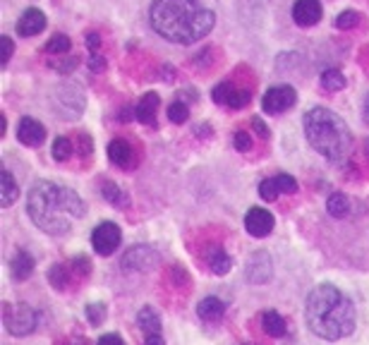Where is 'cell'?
<instances>
[{"mask_svg":"<svg viewBox=\"0 0 369 345\" xmlns=\"http://www.w3.org/2000/svg\"><path fill=\"white\" fill-rule=\"evenodd\" d=\"M276 180V187H278L281 194H292L297 192V180L292 175H288V172H281V175H274Z\"/></svg>","mask_w":369,"mask_h":345,"instance_id":"obj_30","label":"cell"},{"mask_svg":"<svg viewBox=\"0 0 369 345\" xmlns=\"http://www.w3.org/2000/svg\"><path fill=\"white\" fill-rule=\"evenodd\" d=\"M305 134L309 147L317 154H322L327 161L340 163V161H345L350 156L352 149L350 129L329 108L317 106L309 113H305Z\"/></svg>","mask_w":369,"mask_h":345,"instance_id":"obj_4","label":"cell"},{"mask_svg":"<svg viewBox=\"0 0 369 345\" xmlns=\"http://www.w3.org/2000/svg\"><path fill=\"white\" fill-rule=\"evenodd\" d=\"M297 101V94L292 86L288 84H281V86H271V89L264 94V101H262V108L269 113V115H278V113L288 111V108H292Z\"/></svg>","mask_w":369,"mask_h":345,"instance_id":"obj_7","label":"cell"},{"mask_svg":"<svg viewBox=\"0 0 369 345\" xmlns=\"http://www.w3.org/2000/svg\"><path fill=\"white\" fill-rule=\"evenodd\" d=\"M70 46H72V41H70L68 36H65V34H56L51 41L46 43V51L53 53V56H56V53L61 56V53H68L70 51Z\"/></svg>","mask_w":369,"mask_h":345,"instance_id":"obj_29","label":"cell"},{"mask_svg":"<svg viewBox=\"0 0 369 345\" xmlns=\"http://www.w3.org/2000/svg\"><path fill=\"white\" fill-rule=\"evenodd\" d=\"M86 46H89V51H91V53H96V51H99V46H101V36L91 31V34L86 36Z\"/></svg>","mask_w":369,"mask_h":345,"instance_id":"obj_41","label":"cell"},{"mask_svg":"<svg viewBox=\"0 0 369 345\" xmlns=\"http://www.w3.org/2000/svg\"><path fill=\"white\" fill-rule=\"evenodd\" d=\"M257 271L264 273V280L271 278V259H269V255H264V252H257V255L247 262V278L249 280H254Z\"/></svg>","mask_w":369,"mask_h":345,"instance_id":"obj_21","label":"cell"},{"mask_svg":"<svg viewBox=\"0 0 369 345\" xmlns=\"http://www.w3.org/2000/svg\"><path fill=\"white\" fill-rule=\"evenodd\" d=\"M187 115H189V111L182 101H173V104L168 106V120L175 122V125H182V122L187 120Z\"/></svg>","mask_w":369,"mask_h":345,"instance_id":"obj_26","label":"cell"},{"mask_svg":"<svg viewBox=\"0 0 369 345\" xmlns=\"http://www.w3.org/2000/svg\"><path fill=\"white\" fill-rule=\"evenodd\" d=\"M101 190H103V199L108 204H113V207H127V197H125V192L116 182H103Z\"/></svg>","mask_w":369,"mask_h":345,"instance_id":"obj_24","label":"cell"},{"mask_svg":"<svg viewBox=\"0 0 369 345\" xmlns=\"http://www.w3.org/2000/svg\"><path fill=\"white\" fill-rule=\"evenodd\" d=\"M3 316H5V326H8V331L13 336H29L39 326V314L29 305H17V307L5 305Z\"/></svg>","mask_w":369,"mask_h":345,"instance_id":"obj_5","label":"cell"},{"mask_svg":"<svg viewBox=\"0 0 369 345\" xmlns=\"http://www.w3.org/2000/svg\"><path fill=\"white\" fill-rule=\"evenodd\" d=\"M159 94H154V91H149V94L142 96V101L134 108V118H137L142 125H154L156 122V111H159Z\"/></svg>","mask_w":369,"mask_h":345,"instance_id":"obj_13","label":"cell"},{"mask_svg":"<svg viewBox=\"0 0 369 345\" xmlns=\"http://www.w3.org/2000/svg\"><path fill=\"white\" fill-rule=\"evenodd\" d=\"M96 345H125V341L118 336V333H106V336L99 338V343Z\"/></svg>","mask_w":369,"mask_h":345,"instance_id":"obj_40","label":"cell"},{"mask_svg":"<svg viewBox=\"0 0 369 345\" xmlns=\"http://www.w3.org/2000/svg\"><path fill=\"white\" fill-rule=\"evenodd\" d=\"M72 266H74V273L79 271V276H89L91 264H89V259H86V257H77V259L72 262Z\"/></svg>","mask_w":369,"mask_h":345,"instance_id":"obj_38","label":"cell"},{"mask_svg":"<svg viewBox=\"0 0 369 345\" xmlns=\"http://www.w3.org/2000/svg\"><path fill=\"white\" fill-rule=\"evenodd\" d=\"M305 319L314 336L324 341H340L355 328V305L336 285H317L307 295Z\"/></svg>","mask_w":369,"mask_h":345,"instance_id":"obj_3","label":"cell"},{"mask_svg":"<svg viewBox=\"0 0 369 345\" xmlns=\"http://www.w3.org/2000/svg\"><path fill=\"white\" fill-rule=\"evenodd\" d=\"M276 225L274 214L262 207H252L245 216V230L252 237H267Z\"/></svg>","mask_w":369,"mask_h":345,"instance_id":"obj_9","label":"cell"},{"mask_svg":"<svg viewBox=\"0 0 369 345\" xmlns=\"http://www.w3.org/2000/svg\"><path fill=\"white\" fill-rule=\"evenodd\" d=\"M197 314L202 316L204 321H219L221 316L226 314V305H223V302H221L219 298L209 295V298H204V300L197 305Z\"/></svg>","mask_w":369,"mask_h":345,"instance_id":"obj_17","label":"cell"},{"mask_svg":"<svg viewBox=\"0 0 369 345\" xmlns=\"http://www.w3.org/2000/svg\"><path fill=\"white\" fill-rule=\"evenodd\" d=\"M156 264H159V255L146 245L132 247V250H127V255L123 257V268H127V271L144 273V271H151Z\"/></svg>","mask_w":369,"mask_h":345,"instance_id":"obj_8","label":"cell"},{"mask_svg":"<svg viewBox=\"0 0 369 345\" xmlns=\"http://www.w3.org/2000/svg\"><path fill=\"white\" fill-rule=\"evenodd\" d=\"M46 29V15L36 8H29L22 13V17L17 22V34L19 36H36Z\"/></svg>","mask_w":369,"mask_h":345,"instance_id":"obj_12","label":"cell"},{"mask_svg":"<svg viewBox=\"0 0 369 345\" xmlns=\"http://www.w3.org/2000/svg\"><path fill=\"white\" fill-rule=\"evenodd\" d=\"M108 159L116 166H120V168H127V166L132 163V147H129L125 139H113V142L108 144Z\"/></svg>","mask_w":369,"mask_h":345,"instance_id":"obj_16","label":"cell"},{"mask_svg":"<svg viewBox=\"0 0 369 345\" xmlns=\"http://www.w3.org/2000/svg\"><path fill=\"white\" fill-rule=\"evenodd\" d=\"M120 240H123L120 225L111 223V220H103V223H99L91 230V247L101 257H111L120 247Z\"/></svg>","mask_w":369,"mask_h":345,"instance_id":"obj_6","label":"cell"},{"mask_svg":"<svg viewBox=\"0 0 369 345\" xmlns=\"http://www.w3.org/2000/svg\"><path fill=\"white\" fill-rule=\"evenodd\" d=\"M292 19L300 26H314L322 19V3L319 0H297L292 5Z\"/></svg>","mask_w":369,"mask_h":345,"instance_id":"obj_10","label":"cell"},{"mask_svg":"<svg viewBox=\"0 0 369 345\" xmlns=\"http://www.w3.org/2000/svg\"><path fill=\"white\" fill-rule=\"evenodd\" d=\"M230 91H233V84H228V82H223V84H219V86H214V101L216 104H221V106H226L228 104V96H230Z\"/></svg>","mask_w":369,"mask_h":345,"instance_id":"obj_36","label":"cell"},{"mask_svg":"<svg viewBox=\"0 0 369 345\" xmlns=\"http://www.w3.org/2000/svg\"><path fill=\"white\" fill-rule=\"evenodd\" d=\"M86 319H89V323H94V326L103 323V321H106V305H103V302L89 305V307H86Z\"/></svg>","mask_w":369,"mask_h":345,"instance_id":"obj_32","label":"cell"},{"mask_svg":"<svg viewBox=\"0 0 369 345\" xmlns=\"http://www.w3.org/2000/svg\"><path fill=\"white\" fill-rule=\"evenodd\" d=\"M48 280H51V285L56 290L68 288V283H70V268L65 266V264H53L51 271H48Z\"/></svg>","mask_w":369,"mask_h":345,"instance_id":"obj_25","label":"cell"},{"mask_svg":"<svg viewBox=\"0 0 369 345\" xmlns=\"http://www.w3.org/2000/svg\"><path fill=\"white\" fill-rule=\"evenodd\" d=\"M327 209H329V214L333 216V218H343V216H348V211H350V202H348V197H345V194L333 192L329 197V202H327Z\"/></svg>","mask_w":369,"mask_h":345,"instance_id":"obj_22","label":"cell"},{"mask_svg":"<svg viewBox=\"0 0 369 345\" xmlns=\"http://www.w3.org/2000/svg\"><path fill=\"white\" fill-rule=\"evenodd\" d=\"M362 118H365V122L369 125V94H367V99H365V106H362Z\"/></svg>","mask_w":369,"mask_h":345,"instance_id":"obj_44","label":"cell"},{"mask_svg":"<svg viewBox=\"0 0 369 345\" xmlns=\"http://www.w3.org/2000/svg\"><path fill=\"white\" fill-rule=\"evenodd\" d=\"M149 17L156 34L180 46L204 39L216 24L209 0H154Z\"/></svg>","mask_w":369,"mask_h":345,"instance_id":"obj_1","label":"cell"},{"mask_svg":"<svg viewBox=\"0 0 369 345\" xmlns=\"http://www.w3.org/2000/svg\"><path fill=\"white\" fill-rule=\"evenodd\" d=\"M144 345H166V341L161 333H151V336L144 338Z\"/></svg>","mask_w":369,"mask_h":345,"instance_id":"obj_42","label":"cell"},{"mask_svg":"<svg viewBox=\"0 0 369 345\" xmlns=\"http://www.w3.org/2000/svg\"><path fill=\"white\" fill-rule=\"evenodd\" d=\"M206 264H209V268L216 276H226L233 266V259L228 257V252L223 247H211L209 255H206Z\"/></svg>","mask_w":369,"mask_h":345,"instance_id":"obj_15","label":"cell"},{"mask_svg":"<svg viewBox=\"0 0 369 345\" xmlns=\"http://www.w3.org/2000/svg\"><path fill=\"white\" fill-rule=\"evenodd\" d=\"M233 144H235L237 151H249L252 149V137H249V132H245V129H237L235 137H233Z\"/></svg>","mask_w":369,"mask_h":345,"instance_id":"obj_35","label":"cell"},{"mask_svg":"<svg viewBox=\"0 0 369 345\" xmlns=\"http://www.w3.org/2000/svg\"><path fill=\"white\" fill-rule=\"evenodd\" d=\"M48 65H51L53 70H58V72L70 74L79 65V61H77V58H58V61H51Z\"/></svg>","mask_w":369,"mask_h":345,"instance_id":"obj_34","label":"cell"},{"mask_svg":"<svg viewBox=\"0 0 369 345\" xmlns=\"http://www.w3.org/2000/svg\"><path fill=\"white\" fill-rule=\"evenodd\" d=\"M137 323L144 331V336H151V333H161V316L154 307H142L137 312Z\"/></svg>","mask_w":369,"mask_h":345,"instance_id":"obj_19","label":"cell"},{"mask_svg":"<svg viewBox=\"0 0 369 345\" xmlns=\"http://www.w3.org/2000/svg\"><path fill=\"white\" fill-rule=\"evenodd\" d=\"M262 326H264V333H269L271 338H283L288 331V323L278 312H264Z\"/></svg>","mask_w":369,"mask_h":345,"instance_id":"obj_20","label":"cell"},{"mask_svg":"<svg viewBox=\"0 0 369 345\" xmlns=\"http://www.w3.org/2000/svg\"><path fill=\"white\" fill-rule=\"evenodd\" d=\"M70 154H72V142L68 137H58L53 142V159L56 161H68Z\"/></svg>","mask_w":369,"mask_h":345,"instance_id":"obj_28","label":"cell"},{"mask_svg":"<svg viewBox=\"0 0 369 345\" xmlns=\"http://www.w3.org/2000/svg\"><path fill=\"white\" fill-rule=\"evenodd\" d=\"M17 139L22 144H26V147H39L43 139H46V127H43L39 120L26 115V118H22L17 125Z\"/></svg>","mask_w":369,"mask_h":345,"instance_id":"obj_11","label":"cell"},{"mask_svg":"<svg viewBox=\"0 0 369 345\" xmlns=\"http://www.w3.org/2000/svg\"><path fill=\"white\" fill-rule=\"evenodd\" d=\"M252 127H254V129H257V132H259V137H264V139L269 137V129L264 127V122H262V120H257V118H254V120H252Z\"/></svg>","mask_w":369,"mask_h":345,"instance_id":"obj_43","label":"cell"},{"mask_svg":"<svg viewBox=\"0 0 369 345\" xmlns=\"http://www.w3.org/2000/svg\"><path fill=\"white\" fill-rule=\"evenodd\" d=\"M360 24V15L355 13V10H345V13L338 15V19H336V26L338 29H352V26Z\"/></svg>","mask_w":369,"mask_h":345,"instance_id":"obj_33","label":"cell"},{"mask_svg":"<svg viewBox=\"0 0 369 345\" xmlns=\"http://www.w3.org/2000/svg\"><path fill=\"white\" fill-rule=\"evenodd\" d=\"M26 211L36 228L48 235H65L77 218L86 214V204L77 192L58 182L41 180L29 190Z\"/></svg>","mask_w":369,"mask_h":345,"instance_id":"obj_2","label":"cell"},{"mask_svg":"<svg viewBox=\"0 0 369 345\" xmlns=\"http://www.w3.org/2000/svg\"><path fill=\"white\" fill-rule=\"evenodd\" d=\"M17 197H19V187H17V182H15L13 172L3 170L0 172V207L8 209Z\"/></svg>","mask_w":369,"mask_h":345,"instance_id":"obj_18","label":"cell"},{"mask_svg":"<svg viewBox=\"0 0 369 345\" xmlns=\"http://www.w3.org/2000/svg\"><path fill=\"white\" fill-rule=\"evenodd\" d=\"M0 46H3V56H0V65H8L10 63V58H13V51H15V46H13V39L10 36H0Z\"/></svg>","mask_w":369,"mask_h":345,"instance_id":"obj_37","label":"cell"},{"mask_svg":"<svg viewBox=\"0 0 369 345\" xmlns=\"http://www.w3.org/2000/svg\"><path fill=\"white\" fill-rule=\"evenodd\" d=\"M89 67H91V72H103V70H106V61H103V56H99V53H91Z\"/></svg>","mask_w":369,"mask_h":345,"instance_id":"obj_39","label":"cell"},{"mask_svg":"<svg viewBox=\"0 0 369 345\" xmlns=\"http://www.w3.org/2000/svg\"><path fill=\"white\" fill-rule=\"evenodd\" d=\"M322 86L327 91H340L345 86V77L340 70L331 67V70H324L322 72Z\"/></svg>","mask_w":369,"mask_h":345,"instance_id":"obj_23","label":"cell"},{"mask_svg":"<svg viewBox=\"0 0 369 345\" xmlns=\"http://www.w3.org/2000/svg\"><path fill=\"white\" fill-rule=\"evenodd\" d=\"M249 101H252V96H249V91L247 89H235V86H233V91H230V96H228V108H245Z\"/></svg>","mask_w":369,"mask_h":345,"instance_id":"obj_27","label":"cell"},{"mask_svg":"<svg viewBox=\"0 0 369 345\" xmlns=\"http://www.w3.org/2000/svg\"><path fill=\"white\" fill-rule=\"evenodd\" d=\"M259 194H262L264 202H274V199H278V187H276V180L274 177H267V180L259 182Z\"/></svg>","mask_w":369,"mask_h":345,"instance_id":"obj_31","label":"cell"},{"mask_svg":"<svg viewBox=\"0 0 369 345\" xmlns=\"http://www.w3.org/2000/svg\"><path fill=\"white\" fill-rule=\"evenodd\" d=\"M34 257L29 255L26 250H19L17 255L13 257V264H10V268H13V278L15 280H26L34 273Z\"/></svg>","mask_w":369,"mask_h":345,"instance_id":"obj_14","label":"cell"}]
</instances>
